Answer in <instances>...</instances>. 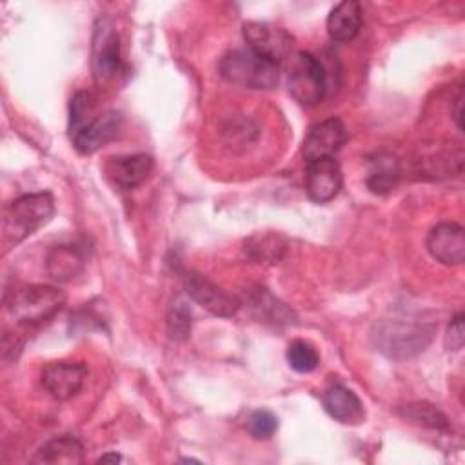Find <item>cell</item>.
<instances>
[{
  "mask_svg": "<svg viewBox=\"0 0 465 465\" xmlns=\"http://www.w3.org/2000/svg\"><path fill=\"white\" fill-rule=\"evenodd\" d=\"M322 403L325 412L340 423L356 425L365 418V409L361 400L343 385H331L323 392Z\"/></svg>",
  "mask_w": 465,
  "mask_h": 465,
  "instance_id": "cell-15",
  "label": "cell"
},
{
  "mask_svg": "<svg viewBox=\"0 0 465 465\" xmlns=\"http://www.w3.org/2000/svg\"><path fill=\"white\" fill-rule=\"evenodd\" d=\"M463 340H465V334H463V314L458 312L450 323H449V329H447V336H445V345L449 351H460L463 347Z\"/></svg>",
  "mask_w": 465,
  "mask_h": 465,
  "instance_id": "cell-26",
  "label": "cell"
},
{
  "mask_svg": "<svg viewBox=\"0 0 465 465\" xmlns=\"http://www.w3.org/2000/svg\"><path fill=\"white\" fill-rule=\"evenodd\" d=\"M40 380L54 400L67 401L82 391L87 380V367L80 361H51L42 369Z\"/></svg>",
  "mask_w": 465,
  "mask_h": 465,
  "instance_id": "cell-8",
  "label": "cell"
},
{
  "mask_svg": "<svg viewBox=\"0 0 465 465\" xmlns=\"http://www.w3.org/2000/svg\"><path fill=\"white\" fill-rule=\"evenodd\" d=\"M218 71L223 80L245 89H272L280 82V64L256 54L251 49H236L223 54Z\"/></svg>",
  "mask_w": 465,
  "mask_h": 465,
  "instance_id": "cell-2",
  "label": "cell"
},
{
  "mask_svg": "<svg viewBox=\"0 0 465 465\" xmlns=\"http://www.w3.org/2000/svg\"><path fill=\"white\" fill-rule=\"evenodd\" d=\"M454 102V113H452V116H454V120H456V125L461 129L463 125H461V105H463V93H461V89L458 91V94H456V98L452 100Z\"/></svg>",
  "mask_w": 465,
  "mask_h": 465,
  "instance_id": "cell-27",
  "label": "cell"
},
{
  "mask_svg": "<svg viewBox=\"0 0 465 465\" xmlns=\"http://www.w3.org/2000/svg\"><path fill=\"white\" fill-rule=\"evenodd\" d=\"M120 64V36L111 20L100 18L94 27L91 47V67L94 80L98 84L111 80L118 73Z\"/></svg>",
  "mask_w": 465,
  "mask_h": 465,
  "instance_id": "cell-6",
  "label": "cell"
},
{
  "mask_svg": "<svg viewBox=\"0 0 465 465\" xmlns=\"http://www.w3.org/2000/svg\"><path fill=\"white\" fill-rule=\"evenodd\" d=\"M343 183L341 167L334 158H322L307 163L305 191L316 203H327L338 196Z\"/></svg>",
  "mask_w": 465,
  "mask_h": 465,
  "instance_id": "cell-13",
  "label": "cell"
},
{
  "mask_svg": "<svg viewBox=\"0 0 465 465\" xmlns=\"http://www.w3.org/2000/svg\"><path fill=\"white\" fill-rule=\"evenodd\" d=\"M65 305V294L54 285H25L11 294L7 311L11 318L27 327L53 320Z\"/></svg>",
  "mask_w": 465,
  "mask_h": 465,
  "instance_id": "cell-3",
  "label": "cell"
},
{
  "mask_svg": "<svg viewBox=\"0 0 465 465\" xmlns=\"http://www.w3.org/2000/svg\"><path fill=\"white\" fill-rule=\"evenodd\" d=\"M400 414L414 423L430 427V429H449V420L447 416L436 409L430 403L425 401H414L400 407Z\"/></svg>",
  "mask_w": 465,
  "mask_h": 465,
  "instance_id": "cell-22",
  "label": "cell"
},
{
  "mask_svg": "<svg viewBox=\"0 0 465 465\" xmlns=\"http://www.w3.org/2000/svg\"><path fill=\"white\" fill-rule=\"evenodd\" d=\"M54 214L51 193H29L15 198L4 209L2 231L9 243H20L44 227Z\"/></svg>",
  "mask_w": 465,
  "mask_h": 465,
  "instance_id": "cell-1",
  "label": "cell"
},
{
  "mask_svg": "<svg viewBox=\"0 0 465 465\" xmlns=\"http://www.w3.org/2000/svg\"><path fill=\"white\" fill-rule=\"evenodd\" d=\"M85 258L74 245H56L47 252L45 271L56 282H71L84 272Z\"/></svg>",
  "mask_w": 465,
  "mask_h": 465,
  "instance_id": "cell-18",
  "label": "cell"
},
{
  "mask_svg": "<svg viewBox=\"0 0 465 465\" xmlns=\"http://www.w3.org/2000/svg\"><path fill=\"white\" fill-rule=\"evenodd\" d=\"M400 173V160L392 153H376L369 158L367 187L374 194H387L398 185Z\"/></svg>",
  "mask_w": 465,
  "mask_h": 465,
  "instance_id": "cell-19",
  "label": "cell"
},
{
  "mask_svg": "<svg viewBox=\"0 0 465 465\" xmlns=\"http://www.w3.org/2000/svg\"><path fill=\"white\" fill-rule=\"evenodd\" d=\"M434 325L412 322H381L372 334L378 351L389 358L403 360L421 352L432 340Z\"/></svg>",
  "mask_w": 465,
  "mask_h": 465,
  "instance_id": "cell-4",
  "label": "cell"
},
{
  "mask_svg": "<svg viewBox=\"0 0 465 465\" xmlns=\"http://www.w3.org/2000/svg\"><path fill=\"white\" fill-rule=\"evenodd\" d=\"M287 251V242L276 232H260L245 242V254L256 263H278Z\"/></svg>",
  "mask_w": 465,
  "mask_h": 465,
  "instance_id": "cell-21",
  "label": "cell"
},
{
  "mask_svg": "<svg viewBox=\"0 0 465 465\" xmlns=\"http://www.w3.org/2000/svg\"><path fill=\"white\" fill-rule=\"evenodd\" d=\"M429 254L443 265H461L465 260V231L460 223L443 222L427 236Z\"/></svg>",
  "mask_w": 465,
  "mask_h": 465,
  "instance_id": "cell-12",
  "label": "cell"
},
{
  "mask_svg": "<svg viewBox=\"0 0 465 465\" xmlns=\"http://www.w3.org/2000/svg\"><path fill=\"white\" fill-rule=\"evenodd\" d=\"M247 429L252 438L256 440H267L271 438L278 429V418L265 409L254 411L247 420Z\"/></svg>",
  "mask_w": 465,
  "mask_h": 465,
  "instance_id": "cell-25",
  "label": "cell"
},
{
  "mask_svg": "<svg viewBox=\"0 0 465 465\" xmlns=\"http://www.w3.org/2000/svg\"><path fill=\"white\" fill-rule=\"evenodd\" d=\"M118 461H122V456L116 452H107L98 458V463H118Z\"/></svg>",
  "mask_w": 465,
  "mask_h": 465,
  "instance_id": "cell-28",
  "label": "cell"
},
{
  "mask_svg": "<svg viewBox=\"0 0 465 465\" xmlns=\"http://www.w3.org/2000/svg\"><path fill=\"white\" fill-rule=\"evenodd\" d=\"M243 38L251 51L280 64L292 51V36L282 29L262 22H249L243 25Z\"/></svg>",
  "mask_w": 465,
  "mask_h": 465,
  "instance_id": "cell-9",
  "label": "cell"
},
{
  "mask_svg": "<svg viewBox=\"0 0 465 465\" xmlns=\"http://www.w3.org/2000/svg\"><path fill=\"white\" fill-rule=\"evenodd\" d=\"M167 334L173 340H185L191 334V309L185 302H176L167 314Z\"/></svg>",
  "mask_w": 465,
  "mask_h": 465,
  "instance_id": "cell-24",
  "label": "cell"
},
{
  "mask_svg": "<svg viewBox=\"0 0 465 465\" xmlns=\"http://www.w3.org/2000/svg\"><path fill=\"white\" fill-rule=\"evenodd\" d=\"M122 127V114L118 111H105L94 114L89 122H85L78 131H74L73 145L82 154H93L105 143H109Z\"/></svg>",
  "mask_w": 465,
  "mask_h": 465,
  "instance_id": "cell-11",
  "label": "cell"
},
{
  "mask_svg": "<svg viewBox=\"0 0 465 465\" xmlns=\"http://www.w3.org/2000/svg\"><path fill=\"white\" fill-rule=\"evenodd\" d=\"M247 305L256 320L272 325H289L296 322L294 311L278 300L269 289L254 287L247 291Z\"/></svg>",
  "mask_w": 465,
  "mask_h": 465,
  "instance_id": "cell-16",
  "label": "cell"
},
{
  "mask_svg": "<svg viewBox=\"0 0 465 465\" xmlns=\"http://www.w3.org/2000/svg\"><path fill=\"white\" fill-rule=\"evenodd\" d=\"M363 24V11L360 2L343 0L336 4L327 16V33L336 42L352 40Z\"/></svg>",
  "mask_w": 465,
  "mask_h": 465,
  "instance_id": "cell-17",
  "label": "cell"
},
{
  "mask_svg": "<svg viewBox=\"0 0 465 465\" xmlns=\"http://www.w3.org/2000/svg\"><path fill=\"white\" fill-rule=\"evenodd\" d=\"M291 96L305 107H312L322 102L327 91V73L323 64L307 51H298L291 58L289 78Z\"/></svg>",
  "mask_w": 465,
  "mask_h": 465,
  "instance_id": "cell-5",
  "label": "cell"
},
{
  "mask_svg": "<svg viewBox=\"0 0 465 465\" xmlns=\"http://www.w3.org/2000/svg\"><path fill=\"white\" fill-rule=\"evenodd\" d=\"M154 160L151 154L136 153V154H122L109 158L105 171L109 178L124 187V189H134L136 185L143 183L149 174L153 173Z\"/></svg>",
  "mask_w": 465,
  "mask_h": 465,
  "instance_id": "cell-14",
  "label": "cell"
},
{
  "mask_svg": "<svg viewBox=\"0 0 465 465\" xmlns=\"http://www.w3.org/2000/svg\"><path fill=\"white\" fill-rule=\"evenodd\" d=\"M33 463L78 465L84 463V445L73 436H56L45 441L31 460Z\"/></svg>",
  "mask_w": 465,
  "mask_h": 465,
  "instance_id": "cell-20",
  "label": "cell"
},
{
  "mask_svg": "<svg viewBox=\"0 0 465 465\" xmlns=\"http://www.w3.org/2000/svg\"><path fill=\"white\" fill-rule=\"evenodd\" d=\"M285 358H287V363L291 365V369L300 374L312 372L320 363L318 351L314 349L312 343H309L305 340H292L287 347Z\"/></svg>",
  "mask_w": 465,
  "mask_h": 465,
  "instance_id": "cell-23",
  "label": "cell"
},
{
  "mask_svg": "<svg viewBox=\"0 0 465 465\" xmlns=\"http://www.w3.org/2000/svg\"><path fill=\"white\" fill-rule=\"evenodd\" d=\"M347 140V129L340 118H325L307 131L303 140V158L309 162L322 158H334V153Z\"/></svg>",
  "mask_w": 465,
  "mask_h": 465,
  "instance_id": "cell-10",
  "label": "cell"
},
{
  "mask_svg": "<svg viewBox=\"0 0 465 465\" xmlns=\"http://www.w3.org/2000/svg\"><path fill=\"white\" fill-rule=\"evenodd\" d=\"M183 287L191 300H194L198 305H202L203 309L216 316H234L242 307V302L236 296L220 289L218 285H214L198 272H183Z\"/></svg>",
  "mask_w": 465,
  "mask_h": 465,
  "instance_id": "cell-7",
  "label": "cell"
}]
</instances>
